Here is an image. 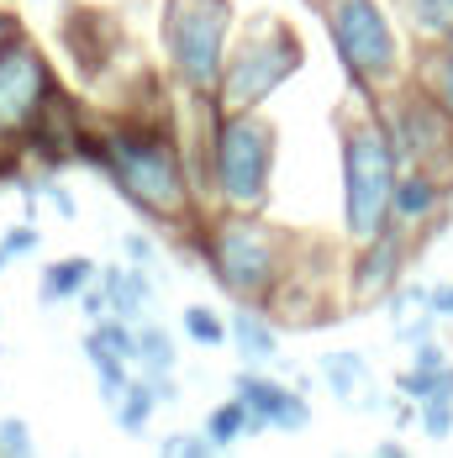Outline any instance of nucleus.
Returning a JSON list of instances; mask_svg holds the SVG:
<instances>
[{"instance_id": "obj_1", "label": "nucleus", "mask_w": 453, "mask_h": 458, "mask_svg": "<svg viewBox=\"0 0 453 458\" xmlns=\"http://www.w3.org/2000/svg\"><path fill=\"white\" fill-rule=\"evenodd\" d=\"M80 148H85V158L95 169L111 180V190L127 195L142 216L169 222V227H195L201 184H195V169H190V153L180 148V138L169 127L116 122V127H106L95 138L80 132Z\"/></svg>"}, {"instance_id": "obj_2", "label": "nucleus", "mask_w": 453, "mask_h": 458, "mask_svg": "<svg viewBox=\"0 0 453 458\" xmlns=\"http://www.w3.org/2000/svg\"><path fill=\"white\" fill-rule=\"evenodd\" d=\"M338 164H343V237L369 242L390 227V195L401 180V153L380 116V100H363L359 116L338 122Z\"/></svg>"}, {"instance_id": "obj_3", "label": "nucleus", "mask_w": 453, "mask_h": 458, "mask_svg": "<svg viewBox=\"0 0 453 458\" xmlns=\"http://www.w3.org/2000/svg\"><path fill=\"white\" fill-rule=\"evenodd\" d=\"M201 253L232 301L269 306L279 279L295 264V237L269 227L259 211H222L211 227H201Z\"/></svg>"}, {"instance_id": "obj_4", "label": "nucleus", "mask_w": 453, "mask_h": 458, "mask_svg": "<svg viewBox=\"0 0 453 458\" xmlns=\"http://www.w3.org/2000/svg\"><path fill=\"white\" fill-rule=\"evenodd\" d=\"M327 27V43L338 53L348 85L363 100H380L411 74L406 43H401V21L380 5V0H312Z\"/></svg>"}, {"instance_id": "obj_5", "label": "nucleus", "mask_w": 453, "mask_h": 458, "mask_svg": "<svg viewBox=\"0 0 453 458\" xmlns=\"http://www.w3.org/2000/svg\"><path fill=\"white\" fill-rule=\"evenodd\" d=\"M232 38H237L232 0H164L158 11V47L184 95H217Z\"/></svg>"}, {"instance_id": "obj_6", "label": "nucleus", "mask_w": 453, "mask_h": 458, "mask_svg": "<svg viewBox=\"0 0 453 458\" xmlns=\"http://www.w3.org/2000/svg\"><path fill=\"white\" fill-rule=\"evenodd\" d=\"M279 132L264 111H217L211 116V195L222 211H264L274 190Z\"/></svg>"}, {"instance_id": "obj_7", "label": "nucleus", "mask_w": 453, "mask_h": 458, "mask_svg": "<svg viewBox=\"0 0 453 458\" xmlns=\"http://www.w3.org/2000/svg\"><path fill=\"white\" fill-rule=\"evenodd\" d=\"M306 64V43L285 16H253L248 27H237L232 53H226L217 100L226 111H264V100L279 95Z\"/></svg>"}, {"instance_id": "obj_8", "label": "nucleus", "mask_w": 453, "mask_h": 458, "mask_svg": "<svg viewBox=\"0 0 453 458\" xmlns=\"http://www.w3.org/2000/svg\"><path fill=\"white\" fill-rule=\"evenodd\" d=\"M380 116L401 153V169H427L453 190V116L416 85H396L380 95Z\"/></svg>"}, {"instance_id": "obj_9", "label": "nucleus", "mask_w": 453, "mask_h": 458, "mask_svg": "<svg viewBox=\"0 0 453 458\" xmlns=\"http://www.w3.org/2000/svg\"><path fill=\"white\" fill-rule=\"evenodd\" d=\"M53 106H58V85L47 53L27 32H16L0 47V142H27Z\"/></svg>"}, {"instance_id": "obj_10", "label": "nucleus", "mask_w": 453, "mask_h": 458, "mask_svg": "<svg viewBox=\"0 0 453 458\" xmlns=\"http://www.w3.org/2000/svg\"><path fill=\"white\" fill-rule=\"evenodd\" d=\"M411 237L406 227H380L369 242H354V264H348V301L354 306H385V295L406 279L411 264Z\"/></svg>"}, {"instance_id": "obj_11", "label": "nucleus", "mask_w": 453, "mask_h": 458, "mask_svg": "<svg viewBox=\"0 0 453 458\" xmlns=\"http://www.w3.org/2000/svg\"><path fill=\"white\" fill-rule=\"evenodd\" d=\"M232 395L237 401H248V411L264 421V432H306L312 427V401L301 395V390H290V385H279L269 379L264 369H237V379H232Z\"/></svg>"}, {"instance_id": "obj_12", "label": "nucleus", "mask_w": 453, "mask_h": 458, "mask_svg": "<svg viewBox=\"0 0 453 458\" xmlns=\"http://www.w3.org/2000/svg\"><path fill=\"white\" fill-rule=\"evenodd\" d=\"M443 206H449V184L438 180V174H427V169H401L396 195H390V222H396V227H406L411 237H416V232H427L443 216Z\"/></svg>"}, {"instance_id": "obj_13", "label": "nucleus", "mask_w": 453, "mask_h": 458, "mask_svg": "<svg viewBox=\"0 0 453 458\" xmlns=\"http://www.w3.org/2000/svg\"><path fill=\"white\" fill-rule=\"evenodd\" d=\"M226 348H237V359L248 369H264L279 359V327L259 301H237V311L226 317Z\"/></svg>"}, {"instance_id": "obj_14", "label": "nucleus", "mask_w": 453, "mask_h": 458, "mask_svg": "<svg viewBox=\"0 0 453 458\" xmlns=\"http://www.w3.org/2000/svg\"><path fill=\"white\" fill-rule=\"evenodd\" d=\"M321 379H327V390L343 401V406H359V411H380L385 406V395L374 390V369L363 353L354 348H332V353H321Z\"/></svg>"}, {"instance_id": "obj_15", "label": "nucleus", "mask_w": 453, "mask_h": 458, "mask_svg": "<svg viewBox=\"0 0 453 458\" xmlns=\"http://www.w3.org/2000/svg\"><path fill=\"white\" fill-rule=\"evenodd\" d=\"M100 284H106V295H111V311L127 317V321H137L148 306H153L148 264H111V269H100Z\"/></svg>"}, {"instance_id": "obj_16", "label": "nucleus", "mask_w": 453, "mask_h": 458, "mask_svg": "<svg viewBox=\"0 0 453 458\" xmlns=\"http://www.w3.org/2000/svg\"><path fill=\"white\" fill-rule=\"evenodd\" d=\"M390 11L416 43H449L453 38V0H390Z\"/></svg>"}, {"instance_id": "obj_17", "label": "nucleus", "mask_w": 453, "mask_h": 458, "mask_svg": "<svg viewBox=\"0 0 453 458\" xmlns=\"http://www.w3.org/2000/svg\"><path fill=\"white\" fill-rule=\"evenodd\" d=\"M411 85L427 90L453 116V47L449 43H422L416 64H411Z\"/></svg>"}, {"instance_id": "obj_18", "label": "nucleus", "mask_w": 453, "mask_h": 458, "mask_svg": "<svg viewBox=\"0 0 453 458\" xmlns=\"http://www.w3.org/2000/svg\"><path fill=\"white\" fill-rule=\"evenodd\" d=\"M95 279H100V264H95V259H85V253H69V259L47 264L38 290H43L47 306H58V301H80V290H90Z\"/></svg>"}, {"instance_id": "obj_19", "label": "nucleus", "mask_w": 453, "mask_h": 458, "mask_svg": "<svg viewBox=\"0 0 453 458\" xmlns=\"http://www.w3.org/2000/svg\"><path fill=\"white\" fill-rule=\"evenodd\" d=\"M259 432H264V421L248 411V401H237V395L222 401V406H211V416H206V437L217 443V454L222 448H237L243 437H259Z\"/></svg>"}, {"instance_id": "obj_20", "label": "nucleus", "mask_w": 453, "mask_h": 458, "mask_svg": "<svg viewBox=\"0 0 453 458\" xmlns=\"http://www.w3.org/2000/svg\"><path fill=\"white\" fill-rule=\"evenodd\" d=\"M158 406H164V401H158V385H153L148 374H137V379H127V390L116 395L111 416H116L122 432H148V421H153Z\"/></svg>"}, {"instance_id": "obj_21", "label": "nucleus", "mask_w": 453, "mask_h": 458, "mask_svg": "<svg viewBox=\"0 0 453 458\" xmlns=\"http://www.w3.org/2000/svg\"><path fill=\"white\" fill-rule=\"evenodd\" d=\"M180 364V348H175V337L164 332V327H137V374H148V379H158V374H175Z\"/></svg>"}, {"instance_id": "obj_22", "label": "nucleus", "mask_w": 453, "mask_h": 458, "mask_svg": "<svg viewBox=\"0 0 453 458\" xmlns=\"http://www.w3.org/2000/svg\"><path fill=\"white\" fill-rule=\"evenodd\" d=\"M184 337L195 348H226V321L211 306H184Z\"/></svg>"}, {"instance_id": "obj_23", "label": "nucleus", "mask_w": 453, "mask_h": 458, "mask_svg": "<svg viewBox=\"0 0 453 458\" xmlns=\"http://www.w3.org/2000/svg\"><path fill=\"white\" fill-rule=\"evenodd\" d=\"M416 427H422L432 443H449V437H453V401H449V395L422 401V406H416Z\"/></svg>"}, {"instance_id": "obj_24", "label": "nucleus", "mask_w": 453, "mask_h": 458, "mask_svg": "<svg viewBox=\"0 0 453 458\" xmlns=\"http://www.w3.org/2000/svg\"><path fill=\"white\" fill-rule=\"evenodd\" d=\"M0 454L5 458H32L38 454V437L21 416H0Z\"/></svg>"}, {"instance_id": "obj_25", "label": "nucleus", "mask_w": 453, "mask_h": 458, "mask_svg": "<svg viewBox=\"0 0 453 458\" xmlns=\"http://www.w3.org/2000/svg\"><path fill=\"white\" fill-rule=\"evenodd\" d=\"M158 454H164V458H211V454H217V443H211V437H206V427H201V432H175V437H164V443H158Z\"/></svg>"}, {"instance_id": "obj_26", "label": "nucleus", "mask_w": 453, "mask_h": 458, "mask_svg": "<svg viewBox=\"0 0 453 458\" xmlns=\"http://www.w3.org/2000/svg\"><path fill=\"white\" fill-rule=\"evenodd\" d=\"M38 248H43V232H38V227H27V222H21V227H11L5 237H0V253H5V259L38 253Z\"/></svg>"}, {"instance_id": "obj_27", "label": "nucleus", "mask_w": 453, "mask_h": 458, "mask_svg": "<svg viewBox=\"0 0 453 458\" xmlns=\"http://www.w3.org/2000/svg\"><path fill=\"white\" fill-rule=\"evenodd\" d=\"M80 311H85L90 321L111 317V295H106V284H100V279H95L90 290H80Z\"/></svg>"}, {"instance_id": "obj_28", "label": "nucleus", "mask_w": 453, "mask_h": 458, "mask_svg": "<svg viewBox=\"0 0 453 458\" xmlns=\"http://www.w3.org/2000/svg\"><path fill=\"white\" fill-rule=\"evenodd\" d=\"M427 311H432L438 321H453V279H443V284L427 290Z\"/></svg>"}, {"instance_id": "obj_29", "label": "nucleus", "mask_w": 453, "mask_h": 458, "mask_svg": "<svg viewBox=\"0 0 453 458\" xmlns=\"http://www.w3.org/2000/svg\"><path fill=\"white\" fill-rule=\"evenodd\" d=\"M122 253H127L132 264H153V242H148L142 232H127V237H122Z\"/></svg>"}, {"instance_id": "obj_30", "label": "nucleus", "mask_w": 453, "mask_h": 458, "mask_svg": "<svg viewBox=\"0 0 453 458\" xmlns=\"http://www.w3.org/2000/svg\"><path fill=\"white\" fill-rule=\"evenodd\" d=\"M38 190H43L47 200H53V206L64 211V216H74V200H69V190H64L58 180H38Z\"/></svg>"}, {"instance_id": "obj_31", "label": "nucleus", "mask_w": 453, "mask_h": 458, "mask_svg": "<svg viewBox=\"0 0 453 458\" xmlns=\"http://www.w3.org/2000/svg\"><path fill=\"white\" fill-rule=\"evenodd\" d=\"M16 32H21V21H16V11H5V5H0V47L11 43Z\"/></svg>"}, {"instance_id": "obj_32", "label": "nucleus", "mask_w": 453, "mask_h": 458, "mask_svg": "<svg viewBox=\"0 0 453 458\" xmlns=\"http://www.w3.org/2000/svg\"><path fill=\"white\" fill-rule=\"evenodd\" d=\"M374 454H380V458H401V454H406V443H396V437H385V443H380Z\"/></svg>"}]
</instances>
